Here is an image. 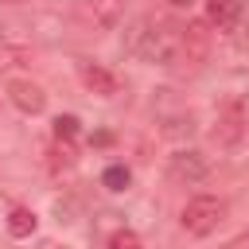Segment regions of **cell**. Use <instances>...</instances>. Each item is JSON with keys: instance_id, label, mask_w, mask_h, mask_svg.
Wrapping results in <instances>:
<instances>
[{"instance_id": "4", "label": "cell", "mask_w": 249, "mask_h": 249, "mask_svg": "<svg viewBox=\"0 0 249 249\" xmlns=\"http://www.w3.org/2000/svg\"><path fill=\"white\" fill-rule=\"evenodd\" d=\"M210 51V31L206 23H183V35H179V62H191L198 66Z\"/></svg>"}, {"instance_id": "2", "label": "cell", "mask_w": 249, "mask_h": 249, "mask_svg": "<svg viewBox=\"0 0 249 249\" xmlns=\"http://www.w3.org/2000/svg\"><path fill=\"white\" fill-rule=\"evenodd\" d=\"M222 218H226V202L222 198H214V195H195L187 206H183V230L191 233V237H206V233H214L218 226H222Z\"/></svg>"}, {"instance_id": "13", "label": "cell", "mask_w": 249, "mask_h": 249, "mask_svg": "<svg viewBox=\"0 0 249 249\" xmlns=\"http://www.w3.org/2000/svg\"><path fill=\"white\" fill-rule=\"evenodd\" d=\"M128 179H132V175H128V167H124V163H113V167H105V175H101V183H105L109 191H124V187H128Z\"/></svg>"}, {"instance_id": "15", "label": "cell", "mask_w": 249, "mask_h": 249, "mask_svg": "<svg viewBox=\"0 0 249 249\" xmlns=\"http://www.w3.org/2000/svg\"><path fill=\"white\" fill-rule=\"evenodd\" d=\"M54 136L74 140V136H78V117H70V113H66V117H58V121H54Z\"/></svg>"}, {"instance_id": "7", "label": "cell", "mask_w": 249, "mask_h": 249, "mask_svg": "<svg viewBox=\"0 0 249 249\" xmlns=\"http://www.w3.org/2000/svg\"><path fill=\"white\" fill-rule=\"evenodd\" d=\"M78 78H82V86H86L89 93H97V97H113V93L121 89V82H117L105 66H97V62H82V66H78Z\"/></svg>"}, {"instance_id": "1", "label": "cell", "mask_w": 249, "mask_h": 249, "mask_svg": "<svg viewBox=\"0 0 249 249\" xmlns=\"http://www.w3.org/2000/svg\"><path fill=\"white\" fill-rule=\"evenodd\" d=\"M179 35L183 27L179 23H167V19H140L132 31H128V51L144 62H160V66H171L179 62Z\"/></svg>"}, {"instance_id": "18", "label": "cell", "mask_w": 249, "mask_h": 249, "mask_svg": "<svg viewBox=\"0 0 249 249\" xmlns=\"http://www.w3.org/2000/svg\"><path fill=\"white\" fill-rule=\"evenodd\" d=\"M171 4H175V8H191L195 0H171Z\"/></svg>"}, {"instance_id": "14", "label": "cell", "mask_w": 249, "mask_h": 249, "mask_svg": "<svg viewBox=\"0 0 249 249\" xmlns=\"http://www.w3.org/2000/svg\"><path fill=\"white\" fill-rule=\"evenodd\" d=\"M105 249H144V245H140V237H136L132 230H117V233L109 237Z\"/></svg>"}, {"instance_id": "11", "label": "cell", "mask_w": 249, "mask_h": 249, "mask_svg": "<svg viewBox=\"0 0 249 249\" xmlns=\"http://www.w3.org/2000/svg\"><path fill=\"white\" fill-rule=\"evenodd\" d=\"M51 163L54 167H74L78 163V148H74V140H62V136H54V148H51Z\"/></svg>"}, {"instance_id": "12", "label": "cell", "mask_w": 249, "mask_h": 249, "mask_svg": "<svg viewBox=\"0 0 249 249\" xmlns=\"http://www.w3.org/2000/svg\"><path fill=\"white\" fill-rule=\"evenodd\" d=\"M23 62H31V51L27 47H0V70H12V66H23Z\"/></svg>"}, {"instance_id": "17", "label": "cell", "mask_w": 249, "mask_h": 249, "mask_svg": "<svg viewBox=\"0 0 249 249\" xmlns=\"http://www.w3.org/2000/svg\"><path fill=\"white\" fill-rule=\"evenodd\" d=\"M39 249H70V245H58V241H39Z\"/></svg>"}, {"instance_id": "5", "label": "cell", "mask_w": 249, "mask_h": 249, "mask_svg": "<svg viewBox=\"0 0 249 249\" xmlns=\"http://www.w3.org/2000/svg\"><path fill=\"white\" fill-rule=\"evenodd\" d=\"M8 97H12V105L23 109V113H43V109H47L43 86H35V82H27V78H12V82H8Z\"/></svg>"}, {"instance_id": "9", "label": "cell", "mask_w": 249, "mask_h": 249, "mask_svg": "<svg viewBox=\"0 0 249 249\" xmlns=\"http://www.w3.org/2000/svg\"><path fill=\"white\" fill-rule=\"evenodd\" d=\"M128 0H93V23L97 27H117L124 19Z\"/></svg>"}, {"instance_id": "3", "label": "cell", "mask_w": 249, "mask_h": 249, "mask_svg": "<svg viewBox=\"0 0 249 249\" xmlns=\"http://www.w3.org/2000/svg\"><path fill=\"white\" fill-rule=\"evenodd\" d=\"M206 171H210V163H206L202 152H187V148H183V152H175V156L167 160V175H171L175 183H187V187H191V183H202Z\"/></svg>"}, {"instance_id": "10", "label": "cell", "mask_w": 249, "mask_h": 249, "mask_svg": "<svg viewBox=\"0 0 249 249\" xmlns=\"http://www.w3.org/2000/svg\"><path fill=\"white\" fill-rule=\"evenodd\" d=\"M35 226H39V218H35L27 206H16V210L8 214V233H12V237H31Z\"/></svg>"}, {"instance_id": "6", "label": "cell", "mask_w": 249, "mask_h": 249, "mask_svg": "<svg viewBox=\"0 0 249 249\" xmlns=\"http://www.w3.org/2000/svg\"><path fill=\"white\" fill-rule=\"evenodd\" d=\"M241 136H245V105H241V101H230V105L218 113L214 140H218V144H237Z\"/></svg>"}, {"instance_id": "8", "label": "cell", "mask_w": 249, "mask_h": 249, "mask_svg": "<svg viewBox=\"0 0 249 249\" xmlns=\"http://www.w3.org/2000/svg\"><path fill=\"white\" fill-rule=\"evenodd\" d=\"M206 16L214 27H233L241 16V0H206Z\"/></svg>"}, {"instance_id": "16", "label": "cell", "mask_w": 249, "mask_h": 249, "mask_svg": "<svg viewBox=\"0 0 249 249\" xmlns=\"http://www.w3.org/2000/svg\"><path fill=\"white\" fill-rule=\"evenodd\" d=\"M226 249H249V230H245V233H237V237H233Z\"/></svg>"}]
</instances>
